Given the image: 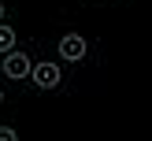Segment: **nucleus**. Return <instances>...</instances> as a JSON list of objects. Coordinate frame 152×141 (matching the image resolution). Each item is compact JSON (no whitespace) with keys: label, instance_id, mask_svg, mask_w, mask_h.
I'll return each instance as SVG.
<instances>
[{"label":"nucleus","instance_id":"obj_1","mask_svg":"<svg viewBox=\"0 0 152 141\" xmlns=\"http://www.w3.org/2000/svg\"><path fill=\"white\" fill-rule=\"evenodd\" d=\"M30 67H34V59L26 52H4V74L7 78H26Z\"/></svg>","mask_w":152,"mask_h":141},{"label":"nucleus","instance_id":"obj_2","mask_svg":"<svg viewBox=\"0 0 152 141\" xmlns=\"http://www.w3.org/2000/svg\"><path fill=\"white\" fill-rule=\"evenodd\" d=\"M30 78L37 82V89H56L59 85V67L56 63H34L30 67Z\"/></svg>","mask_w":152,"mask_h":141},{"label":"nucleus","instance_id":"obj_3","mask_svg":"<svg viewBox=\"0 0 152 141\" xmlns=\"http://www.w3.org/2000/svg\"><path fill=\"white\" fill-rule=\"evenodd\" d=\"M59 56H63L67 63H78V59L86 56V41H82L78 34H67L63 41H59Z\"/></svg>","mask_w":152,"mask_h":141},{"label":"nucleus","instance_id":"obj_4","mask_svg":"<svg viewBox=\"0 0 152 141\" xmlns=\"http://www.w3.org/2000/svg\"><path fill=\"white\" fill-rule=\"evenodd\" d=\"M0 52H15V30L0 22Z\"/></svg>","mask_w":152,"mask_h":141},{"label":"nucleus","instance_id":"obj_5","mask_svg":"<svg viewBox=\"0 0 152 141\" xmlns=\"http://www.w3.org/2000/svg\"><path fill=\"white\" fill-rule=\"evenodd\" d=\"M0 141H19V134H15L11 126H0Z\"/></svg>","mask_w":152,"mask_h":141},{"label":"nucleus","instance_id":"obj_6","mask_svg":"<svg viewBox=\"0 0 152 141\" xmlns=\"http://www.w3.org/2000/svg\"><path fill=\"white\" fill-rule=\"evenodd\" d=\"M0 22H4V4H0Z\"/></svg>","mask_w":152,"mask_h":141},{"label":"nucleus","instance_id":"obj_7","mask_svg":"<svg viewBox=\"0 0 152 141\" xmlns=\"http://www.w3.org/2000/svg\"><path fill=\"white\" fill-rule=\"evenodd\" d=\"M0 100H4V93H0Z\"/></svg>","mask_w":152,"mask_h":141}]
</instances>
